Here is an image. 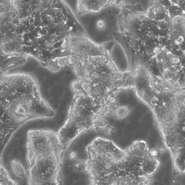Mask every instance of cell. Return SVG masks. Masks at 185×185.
<instances>
[{"label":"cell","instance_id":"cell-1","mask_svg":"<svg viewBox=\"0 0 185 185\" xmlns=\"http://www.w3.org/2000/svg\"><path fill=\"white\" fill-rule=\"evenodd\" d=\"M1 152L14 133L32 120L53 118L55 112L41 94L33 75L3 74L1 77Z\"/></svg>","mask_w":185,"mask_h":185},{"label":"cell","instance_id":"cell-2","mask_svg":"<svg viewBox=\"0 0 185 185\" xmlns=\"http://www.w3.org/2000/svg\"><path fill=\"white\" fill-rule=\"evenodd\" d=\"M78 78L90 87L104 91H111L121 83L131 80L132 73L123 71L112 55L93 56L72 65Z\"/></svg>","mask_w":185,"mask_h":185},{"label":"cell","instance_id":"cell-3","mask_svg":"<svg viewBox=\"0 0 185 185\" xmlns=\"http://www.w3.org/2000/svg\"><path fill=\"white\" fill-rule=\"evenodd\" d=\"M72 91L73 98L66 119L58 131L66 149L80 134L96 127L97 117L104 115L103 109L97 106L89 96L78 90Z\"/></svg>","mask_w":185,"mask_h":185},{"label":"cell","instance_id":"cell-4","mask_svg":"<svg viewBox=\"0 0 185 185\" xmlns=\"http://www.w3.org/2000/svg\"><path fill=\"white\" fill-rule=\"evenodd\" d=\"M121 9L112 4L98 14H91L85 23L86 33L97 44L112 42L114 33L120 32L118 19Z\"/></svg>","mask_w":185,"mask_h":185},{"label":"cell","instance_id":"cell-5","mask_svg":"<svg viewBox=\"0 0 185 185\" xmlns=\"http://www.w3.org/2000/svg\"><path fill=\"white\" fill-rule=\"evenodd\" d=\"M26 146L29 166L39 158L64 152L66 150L58 132L51 129L29 130L26 135Z\"/></svg>","mask_w":185,"mask_h":185},{"label":"cell","instance_id":"cell-6","mask_svg":"<svg viewBox=\"0 0 185 185\" xmlns=\"http://www.w3.org/2000/svg\"><path fill=\"white\" fill-rule=\"evenodd\" d=\"M146 142L136 141L124 150L123 167L127 174L138 177H150L159 166V161L151 155Z\"/></svg>","mask_w":185,"mask_h":185},{"label":"cell","instance_id":"cell-7","mask_svg":"<svg viewBox=\"0 0 185 185\" xmlns=\"http://www.w3.org/2000/svg\"><path fill=\"white\" fill-rule=\"evenodd\" d=\"M114 44L113 42L97 44L85 32L73 33L68 39V47L71 53L69 63L83 61L93 56L111 55Z\"/></svg>","mask_w":185,"mask_h":185},{"label":"cell","instance_id":"cell-8","mask_svg":"<svg viewBox=\"0 0 185 185\" xmlns=\"http://www.w3.org/2000/svg\"><path fill=\"white\" fill-rule=\"evenodd\" d=\"M64 152L39 158L29 165L28 173L29 185H38L45 182H62L60 177V161Z\"/></svg>","mask_w":185,"mask_h":185},{"label":"cell","instance_id":"cell-9","mask_svg":"<svg viewBox=\"0 0 185 185\" xmlns=\"http://www.w3.org/2000/svg\"><path fill=\"white\" fill-rule=\"evenodd\" d=\"M115 1H78L76 9L79 15L87 13L98 14L108 6L114 3Z\"/></svg>","mask_w":185,"mask_h":185},{"label":"cell","instance_id":"cell-10","mask_svg":"<svg viewBox=\"0 0 185 185\" xmlns=\"http://www.w3.org/2000/svg\"><path fill=\"white\" fill-rule=\"evenodd\" d=\"M1 185H19L17 182L12 179L1 163Z\"/></svg>","mask_w":185,"mask_h":185},{"label":"cell","instance_id":"cell-11","mask_svg":"<svg viewBox=\"0 0 185 185\" xmlns=\"http://www.w3.org/2000/svg\"><path fill=\"white\" fill-rule=\"evenodd\" d=\"M11 165L13 171L16 175L22 178H24L26 177V170L18 160L12 159L11 161Z\"/></svg>","mask_w":185,"mask_h":185},{"label":"cell","instance_id":"cell-12","mask_svg":"<svg viewBox=\"0 0 185 185\" xmlns=\"http://www.w3.org/2000/svg\"><path fill=\"white\" fill-rule=\"evenodd\" d=\"M130 109L128 106H123L118 108L115 112V118L117 119L124 118L129 112Z\"/></svg>","mask_w":185,"mask_h":185},{"label":"cell","instance_id":"cell-13","mask_svg":"<svg viewBox=\"0 0 185 185\" xmlns=\"http://www.w3.org/2000/svg\"><path fill=\"white\" fill-rule=\"evenodd\" d=\"M86 166V161L79 159L75 162L73 165V168L77 171H84Z\"/></svg>","mask_w":185,"mask_h":185},{"label":"cell","instance_id":"cell-14","mask_svg":"<svg viewBox=\"0 0 185 185\" xmlns=\"http://www.w3.org/2000/svg\"><path fill=\"white\" fill-rule=\"evenodd\" d=\"M78 157L77 153L75 152H71L68 155V158L71 161L76 160Z\"/></svg>","mask_w":185,"mask_h":185},{"label":"cell","instance_id":"cell-15","mask_svg":"<svg viewBox=\"0 0 185 185\" xmlns=\"http://www.w3.org/2000/svg\"><path fill=\"white\" fill-rule=\"evenodd\" d=\"M157 149L159 152L161 153H163L166 150V147L165 144L162 142H160L158 143Z\"/></svg>","mask_w":185,"mask_h":185},{"label":"cell","instance_id":"cell-16","mask_svg":"<svg viewBox=\"0 0 185 185\" xmlns=\"http://www.w3.org/2000/svg\"><path fill=\"white\" fill-rule=\"evenodd\" d=\"M68 61L67 59L65 58L60 59L59 61V64L61 66H65L67 65Z\"/></svg>","mask_w":185,"mask_h":185},{"label":"cell","instance_id":"cell-17","mask_svg":"<svg viewBox=\"0 0 185 185\" xmlns=\"http://www.w3.org/2000/svg\"><path fill=\"white\" fill-rule=\"evenodd\" d=\"M149 152H150L151 155H152V156L155 157L157 156L158 154L157 150L155 148L150 149V151H149Z\"/></svg>","mask_w":185,"mask_h":185}]
</instances>
